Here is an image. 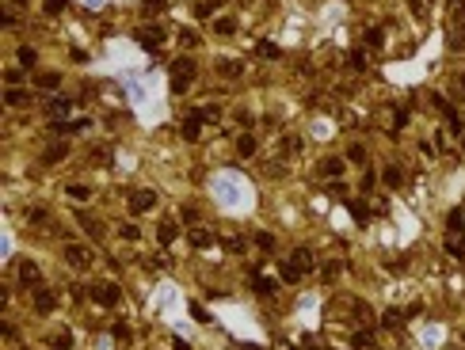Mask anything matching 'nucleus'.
<instances>
[{
  "mask_svg": "<svg viewBox=\"0 0 465 350\" xmlns=\"http://www.w3.org/2000/svg\"><path fill=\"white\" fill-rule=\"evenodd\" d=\"M27 221H39L42 225V221H46V209H27Z\"/></svg>",
  "mask_w": 465,
  "mask_h": 350,
  "instance_id": "obj_37",
  "label": "nucleus"
},
{
  "mask_svg": "<svg viewBox=\"0 0 465 350\" xmlns=\"http://www.w3.org/2000/svg\"><path fill=\"white\" fill-rule=\"evenodd\" d=\"M69 8V0H42V12L46 15H61Z\"/></svg>",
  "mask_w": 465,
  "mask_h": 350,
  "instance_id": "obj_19",
  "label": "nucleus"
},
{
  "mask_svg": "<svg viewBox=\"0 0 465 350\" xmlns=\"http://www.w3.org/2000/svg\"><path fill=\"white\" fill-rule=\"evenodd\" d=\"M198 130H203V118H198V115H187V122H183V137H187V141H195Z\"/></svg>",
  "mask_w": 465,
  "mask_h": 350,
  "instance_id": "obj_13",
  "label": "nucleus"
},
{
  "mask_svg": "<svg viewBox=\"0 0 465 350\" xmlns=\"http://www.w3.org/2000/svg\"><path fill=\"white\" fill-rule=\"evenodd\" d=\"M241 350H263V346H252V343H248V346H241Z\"/></svg>",
  "mask_w": 465,
  "mask_h": 350,
  "instance_id": "obj_40",
  "label": "nucleus"
},
{
  "mask_svg": "<svg viewBox=\"0 0 465 350\" xmlns=\"http://www.w3.org/2000/svg\"><path fill=\"white\" fill-rule=\"evenodd\" d=\"M290 262H294V267H297V270H302V274H309V270H313V267H317V259H313V251H309V248H297Z\"/></svg>",
  "mask_w": 465,
  "mask_h": 350,
  "instance_id": "obj_6",
  "label": "nucleus"
},
{
  "mask_svg": "<svg viewBox=\"0 0 465 350\" xmlns=\"http://www.w3.org/2000/svg\"><path fill=\"white\" fill-rule=\"evenodd\" d=\"M15 57H20V65H39V50H34V46H20V50H15Z\"/></svg>",
  "mask_w": 465,
  "mask_h": 350,
  "instance_id": "obj_14",
  "label": "nucleus"
},
{
  "mask_svg": "<svg viewBox=\"0 0 465 350\" xmlns=\"http://www.w3.org/2000/svg\"><path fill=\"white\" fill-rule=\"evenodd\" d=\"M95 297V304H103V309H111V304H119V297H122V290L115 282H95L92 290H88Z\"/></svg>",
  "mask_w": 465,
  "mask_h": 350,
  "instance_id": "obj_3",
  "label": "nucleus"
},
{
  "mask_svg": "<svg viewBox=\"0 0 465 350\" xmlns=\"http://www.w3.org/2000/svg\"><path fill=\"white\" fill-rule=\"evenodd\" d=\"M111 335H115L119 343H126V339H130V328H126V323H111Z\"/></svg>",
  "mask_w": 465,
  "mask_h": 350,
  "instance_id": "obj_28",
  "label": "nucleus"
},
{
  "mask_svg": "<svg viewBox=\"0 0 465 350\" xmlns=\"http://www.w3.org/2000/svg\"><path fill=\"white\" fill-rule=\"evenodd\" d=\"M65 156H69V145H54V148H46V153H42V160L58 164V160H65Z\"/></svg>",
  "mask_w": 465,
  "mask_h": 350,
  "instance_id": "obj_16",
  "label": "nucleus"
},
{
  "mask_svg": "<svg viewBox=\"0 0 465 350\" xmlns=\"http://www.w3.org/2000/svg\"><path fill=\"white\" fill-rule=\"evenodd\" d=\"M61 255H65V262L73 270H88L95 262V251L84 248V244H65V248H61Z\"/></svg>",
  "mask_w": 465,
  "mask_h": 350,
  "instance_id": "obj_2",
  "label": "nucleus"
},
{
  "mask_svg": "<svg viewBox=\"0 0 465 350\" xmlns=\"http://www.w3.org/2000/svg\"><path fill=\"white\" fill-rule=\"evenodd\" d=\"M214 31H217V34H233V31H236V23L229 20V15H225V20H217V23H214Z\"/></svg>",
  "mask_w": 465,
  "mask_h": 350,
  "instance_id": "obj_24",
  "label": "nucleus"
},
{
  "mask_svg": "<svg viewBox=\"0 0 465 350\" xmlns=\"http://www.w3.org/2000/svg\"><path fill=\"white\" fill-rule=\"evenodd\" d=\"M385 183H389V187H405V168H397V164H385Z\"/></svg>",
  "mask_w": 465,
  "mask_h": 350,
  "instance_id": "obj_10",
  "label": "nucleus"
},
{
  "mask_svg": "<svg viewBox=\"0 0 465 350\" xmlns=\"http://www.w3.org/2000/svg\"><path fill=\"white\" fill-rule=\"evenodd\" d=\"M180 42H187V46H198V34H195V31H180Z\"/></svg>",
  "mask_w": 465,
  "mask_h": 350,
  "instance_id": "obj_36",
  "label": "nucleus"
},
{
  "mask_svg": "<svg viewBox=\"0 0 465 350\" xmlns=\"http://www.w3.org/2000/svg\"><path fill=\"white\" fill-rule=\"evenodd\" d=\"M156 240H161V244H172V240H175V225H172V221H164V225H161V236H156Z\"/></svg>",
  "mask_w": 465,
  "mask_h": 350,
  "instance_id": "obj_21",
  "label": "nucleus"
},
{
  "mask_svg": "<svg viewBox=\"0 0 465 350\" xmlns=\"http://www.w3.org/2000/svg\"><path fill=\"white\" fill-rule=\"evenodd\" d=\"M400 320H405L400 312H385V316H382V323H385V328H393V331L400 328Z\"/></svg>",
  "mask_w": 465,
  "mask_h": 350,
  "instance_id": "obj_30",
  "label": "nucleus"
},
{
  "mask_svg": "<svg viewBox=\"0 0 465 350\" xmlns=\"http://www.w3.org/2000/svg\"><path fill=\"white\" fill-rule=\"evenodd\" d=\"M256 290L260 293H275V278H256Z\"/></svg>",
  "mask_w": 465,
  "mask_h": 350,
  "instance_id": "obj_32",
  "label": "nucleus"
},
{
  "mask_svg": "<svg viewBox=\"0 0 465 350\" xmlns=\"http://www.w3.org/2000/svg\"><path fill=\"white\" fill-rule=\"evenodd\" d=\"M69 195H73L76 202H88V195H92V190H88V187H69Z\"/></svg>",
  "mask_w": 465,
  "mask_h": 350,
  "instance_id": "obj_34",
  "label": "nucleus"
},
{
  "mask_svg": "<svg viewBox=\"0 0 465 350\" xmlns=\"http://www.w3.org/2000/svg\"><path fill=\"white\" fill-rule=\"evenodd\" d=\"M225 248H229L233 255H241V251L248 248V236H236V232H233V236H225Z\"/></svg>",
  "mask_w": 465,
  "mask_h": 350,
  "instance_id": "obj_18",
  "label": "nucleus"
},
{
  "mask_svg": "<svg viewBox=\"0 0 465 350\" xmlns=\"http://www.w3.org/2000/svg\"><path fill=\"white\" fill-rule=\"evenodd\" d=\"M73 346V335L69 331H61V335H54V350H69Z\"/></svg>",
  "mask_w": 465,
  "mask_h": 350,
  "instance_id": "obj_26",
  "label": "nucleus"
},
{
  "mask_svg": "<svg viewBox=\"0 0 465 350\" xmlns=\"http://www.w3.org/2000/svg\"><path fill=\"white\" fill-rule=\"evenodd\" d=\"M347 156H351V160H355V164H363V160H366L363 145H351V153H347Z\"/></svg>",
  "mask_w": 465,
  "mask_h": 350,
  "instance_id": "obj_35",
  "label": "nucleus"
},
{
  "mask_svg": "<svg viewBox=\"0 0 465 350\" xmlns=\"http://www.w3.org/2000/svg\"><path fill=\"white\" fill-rule=\"evenodd\" d=\"M164 8V0H145V12H161Z\"/></svg>",
  "mask_w": 465,
  "mask_h": 350,
  "instance_id": "obj_39",
  "label": "nucleus"
},
{
  "mask_svg": "<svg viewBox=\"0 0 465 350\" xmlns=\"http://www.w3.org/2000/svg\"><path fill=\"white\" fill-rule=\"evenodd\" d=\"M119 236H122V240H142V232H137V225H122V229H119Z\"/></svg>",
  "mask_w": 465,
  "mask_h": 350,
  "instance_id": "obj_27",
  "label": "nucleus"
},
{
  "mask_svg": "<svg viewBox=\"0 0 465 350\" xmlns=\"http://www.w3.org/2000/svg\"><path fill=\"white\" fill-rule=\"evenodd\" d=\"M347 206H351V217H355L358 225H366V221H370V214H366V209L358 206V202H347Z\"/></svg>",
  "mask_w": 465,
  "mask_h": 350,
  "instance_id": "obj_22",
  "label": "nucleus"
},
{
  "mask_svg": "<svg viewBox=\"0 0 465 350\" xmlns=\"http://www.w3.org/2000/svg\"><path fill=\"white\" fill-rule=\"evenodd\" d=\"M317 172L324 175V179H339V175H344V160H324Z\"/></svg>",
  "mask_w": 465,
  "mask_h": 350,
  "instance_id": "obj_12",
  "label": "nucleus"
},
{
  "mask_svg": "<svg viewBox=\"0 0 465 350\" xmlns=\"http://www.w3.org/2000/svg\"><path fill=\"white\" fill-rule=\"evenodd\" d=\"M195 73H198V69H195V61H191V57L172 61V92L183 95L191 88V80H195Z\"/></svg>",
  "mask_w": 465,
  "mask_h": 350,
  "instance_id": "obj_1",
  "label": "nucleus"
},
{
  "mask_svg": "<svg viewBox=\"0 0 465 350\" xmlns=\"http://www.w3.org/2000/svg\"><path fill=\"white\" fill-rule=\"evenodd\" d=\"M54 304H58L54 290H39V293H34V312H42V316H46V312H54Z\"/></svg>",
  "mask_w": 465,
  "mask_h": 350,
  "instance_id": "obj_5",
  "label": "nucleus"
},
{
  "mask_svg": "<svg viewBox=\"0 0 465 350\" xmlns=\"http://www.w3.org/2000/svg\"><path fill=\"white\" fill-rule=\"evenodd\" d=\"M39 278H42V270H39V262H20V282L23 286H31V282H39Z\"/></svg>",
  "mask_w": 465,
  "mask_h": 350,
  "instance_id": "obj_8",
  "label": "nucleus"
},
{
  "mask_svg": "<svg viewBox=\"0 0 465 350\" xmlns=\"http://www.w3.org/2000/svg\"><path fill=\"white\" fill-rule=\"evenodd\" d=\"M461 34H465V27H461Z\"/></svg>",
  "mask_w": 465,
  "mask_h": 350,
  "instance_id": "obj_41",
  "label": "nucleus"
},
{
  "mask_svg": "<svg viewBox=\"0 0 465 350\" xmlns=\"http://www.w3.org/2000/svg\"><path fill=\"white\" fill-rule=\"evenodd\" d=\"M23 103H27V95H23V92H15V88H12V92H8V107H23Z\"/></svg>",
  "mask_w": 465,
  "mask_h": 350,
  "instance_id": "obj_31",
  "label": "nucleus"
},
{
  "mask_svg": "<svg viewBox=\"0 0 465 350\" xmlns=\"http://www.w3.org/2000/svg\"><path fill=\"white\" fill-rule=\"evenodd\" d=\"M191 244H195V248H210V244H214V232L210 229H191Z\"/></svg>",
  "mask_w": 465,
  "mask_h": 350,
  "instance_id": "obj_15",
  "label": "nucleus"
},
{
  "mask_svg": "<svg viewBox=\"0 0 465 350\" xmlns=\"http://www.w3.org/2000/svg\"><path fill=\"white\" fill-rule=\"evenodd\" d=\"M153 206H156V190H149V187L130 190V214H149Z\"/></svg>",
  "mask_w": 465,
  "mask_h": 350,
  "instance_id": "obj_4",
  "label": "nucleus"
},
{
  "mask_svg": "<svg viewBox=\"0 0 465 350\" xmlns=\"http://www.w3.org/2000/svg\"><path fill=\"white\" fill-rule=\"evenodd\" d=\"M446 251L458 255V259H465V240H461V236H450V240H446Z\"/></svg>",
  "mask_w": 465,
  "mask_h": 350,
  "instance_id": "obj_20",
  "label": "nucleus"
},
{
  "mask_svg": "<svg viewBox=\"0 0 465 350\" xmlns=\"http://www.w3.org/2000/svg\"><path fill=\"white\" fill-rule=\"evenodd\" d=\"M283 278H286V282H297V278H302V270H297L294 262H283Z\"/></svg>",
  "mask_w": 465,
  "mask_h": 350,
  "instance_id": "obj_29",
  "label": "nucleus"
},
{
  "mask_svg": "<svg viewBox=\"0 0 465 350\" xmlns=\"http://www.w3.org/2000/svg\"><path fill=\"white\" fill-rule=\"evenodd\" d=\"M217 73L236 80V76H244V61H217Z\"/></svg>",
  "mask_w": 465,
  "mask_h": 350,
  "instance_id": "obj_9",
  "label": "nucleus"
},
{
  "mask_svg": "<svg viewBox=\"0 0 465 350\" xmlns=\"http://www.w3.org/2000/svg\"><path fill=\"white\" fill-rule=\"evenodd\" d=\"M42 88H46V92H54V88H58V76L46 73V76H42Z\"/></svg>",
  "mask_w": 465,
  "mask_h": 350,
  "instance_id": "obj_38",
  "label": "nucleus"
},
{
  "mask_svg": "<svg viewBox=\"0 0 465 350\" xmlns=\"http://www.w3.org/2000/svg\"><path fill=\"white\" fill-rule=\"evenodd\" d=\"M256 236H260V240H256V244H260V248H263V251H271V248H275V236H271V232H256Z\"/></svg>",
  "mask_w": 465,
  "mask_h": 350,
  "instance_id": "obj_33",
  "label": "nucleus"
},
{
  "mask_svg": "<svg viewBox=\"0 0 465 350\" xmlns=\"http://www.w3.org/2000/svg\"><path fill=\"white\" fill-rule=\"evenodd\" d=\"M65 111H73V99H54V103H50V115H65Z\"/></svg>",
  "mask_w": 465,
  "mask_h": 350,
  "instance_id": "obj_25",
  "label": "nucleus"
},
{
  "mask_svg": "<svg viewBox=\"0 0 465 350\" xmlns=\"http://www.w3.org/2000/svg\"><path fill=\"white\" fill-rule=\"evenodd\" d=\"M81 217V225H84V232H92V240H100V232H103V225L95 221V217H88V214H76Z\"/></svg>",
  "mask_w": 465,
  "mask_h": 350,
  "instance_id": "obj_17",
  "label": "nucleus"
},
{
  "mask_svg": "<svg viewBox=\"0 0 465 350\" xmlns=\"http://www.w3.org/2000/svg\"><path fill=\"white\" fill-rule=\"evenodd\" d=\"M260 57L275 61V57H278V46H275V42H260Z\"/></svg>",
  "mask_w": 465,
  "mask_h": 350,
  "instance_id": "obj_23",
  "label": "nucleus"
},
{
  "mask_svg": "<svg viewBox=\"0 0 465 350\" xmlns=\"http://www.w3.org/2000/svg\"><path fill=\"white\" fill-rule=\"evenodd\" d=\"M236 153H241L244 160H248V156H256V137H252V134H241V137H236Z\"/></svg>",
  "mask_w": 465,
  "mask_h": 350,
  "instance_id": "obj_11",
  "label": "nucleus"
},
{
  "mask_svg": "<svg viewBox=\"0 0 465 350\" xmlns=\"http://www.w3.org/2000/svg\"><path fill=\"white\" fill-rule=\"evenodd\" d=\"M161 38H164V27H161V23H153V27H142V31H137V42H142V46H156Z\"/></svg>",
  "mask_w": 465,
  "mask_h": 350,
  "instance_id": "obj_7",
  "label": "nucleus"
}]
</instances>
